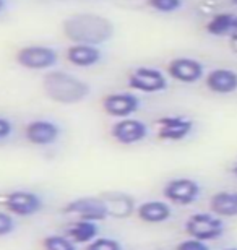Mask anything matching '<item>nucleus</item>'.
I'll list each match as a JSON object with an SVG mask.
<instances>
[{"mask_svg":"<svg viewBox=\"0 0 237 250\" xmlns=\"http://www.w3.org/2000/svg\"><path fill=\"white\" fill-rule=\"evenodd\" d=\"M62 31L72 44L98 47L114 36V24L98 13H75L64 21Z\"/></svg>","mask_w":237,"mask_h":250,"instance_id":"f257e3e1","label":"nucleus"},{"mask_svg":"<svg viewBox=\"0 0 237 250\" xmlns=\"http://www.w3.org/2000/svg\"><path fill=\"white\" fill-rule=\"evenodd\" d=\"M46 96L59 104H78L89 96L91 88L85 80L62 70H49L43 78Z\"/></svg>","mask_w":237,"mask_h":250,"instance_id":"f03ea898","label":"nucleus"},{"mask_svg":"<svg viewBox=\"0 0 237 250\" xmlns=\"http://www.w3.org/2000/svg\"><path fill=\"white\" fill-rule=\"evenodd\" d=\"M15 61L20 67L34 72L50 70L59 61V54L55 49L43 44H29V46L20 47L15 54Z\"/></svg>","mask_w":237,"mask_h":250,"instance_id":"7ed1b4c3","label":"nucleus"},{"mask_svg":"<svg viewBox=\"0 0 237 250\" xmlns=\"http://www.w3.org/2000/svg\"><path fill=\"white\" fill-rule=\"evenodd\" d=\"M224 223L213 213H195L185 221V232L198 241H216L224 234Z\"/></svg>","mask_w":237,"mask_h":250,"instance_id":"20e7f679","label":"nucleus"},{"mask_svg":"<svg viewBox=\"0 0 237 250\" xmlns=\"http://www.w3.org/2000/svg\"><path fill=\"white\" fill-rule=\"evenodd\" d=\"M163 195L168 202L180 207H189L195 203L201 195L200 184L189 177H177L169 181L163 188Z\"/></svg>","mask_w":237,"mask_h":250,"instance_id":"39448f33","label":"nucleus"},{"mask_svg":"<svg viewBox=\"0 0 237 250\" xmlns=\"http://www.w3.org/2000/svg\"><path fill=\"white\" fill-rule=\"evenodd\" d=\"M129 86L142 93H161L168 89V78L158 68L137 67L129 75Z\"/></svg>","mask_w":237,"mask_h":250,"instance_id":"423d86ee","label":"nucleus"},{"mask_svg":"<svg viewBox=\"0 0 237 250\" xmlns=\"http://www.w3.org/2000/svg\"><path fill=\"white\" fill-rule=\"evenodd\" d=\"M44 207L43 198L31 190H15L5 198V208L10 214L20 218H29L39 213Z\"/></svg>","mask_w":237,"mask_h":250,"instance_id":"0eeeda50","label":"nucleus"},{"mask_svg":"<svg viewBox=\"0 0 237 250\" xmlns=\"http://www.w3.org/2000/svg\"><path fill=\"white\" fill-rule=\"evenodd\" d=\"M64 213L75 214L78 219H86V221H104L108 219V211L101 197H80L68 202L64 207Z\"/></svg>","mask_w":237,"mask_h":250,"instance_id":"6e6552de","label":"nucleus"},{"mask_svg":"<svg viewBox=\"0 0 237 250\" xmlns=\"http://www.w3.org/2000/svg\"><path fill=\"white\" fill-rule=\"evenodd\" d=\"M110 137L120 145L132 146V145L142 143L148 137V125L138 119H120L110 127Z\"/></svg>","mask_w":237,"mask_h":250,"instance_id":"1a4fd4ad","label":"nucleus"},{"mask_svg":"<svg viewBox=\"0 0 237 250\" xmlns=\"http://www.w3.org/2000/svg\"><path fill=\"white\" fill-rule=\"evenodd\" d=\"M60 137V127L47 119H36L26 124L24 138L34 146H49L54 145Z\"/></svg>","mask_w":237,"mask_h":250,"instance_id":"9d476101","label":"nucleus"},{"mask_svg":"<svg viewBox=\"0 0 237 250\" xmlns=\"http://www.w3.org/2000/svg\"><path fill=\"white\" fill-rule=\"evenodd\" d=\"M168 75L175 82L180 83H196L203 78L205 67L203 63L192 57H175L168 65Z\"/></svg>","mask_w":237,"mask_h":250,"instance_id":"9b49d317","label":"nucleus"},{"mask_svg":"<svg viewBox=\"0 0 237 250\" xmlns=\"http://www.w3.org/2000/svg\"><path fill=\"white\" fill-rule=\"evenodd\" d=\"M140 99L133 93H110L103 99L104 112L110 117L127 119L140 109Z\"/></svg>","mask_w":237,"mask_h":250,"instance_id":"f8f14e48","label":"nucleus"},{"mask_svg":"<svg viewBox=\"0 0 237 250\" xmlns=\"http://www.w3.org/2000/svg\"><path fill=\"white\" fill-rule=\"evenodd\" d=\"M158 138L163 142H182L194 130V122L184 116H166L158 119Z\"/></svg>","mask_w":237,"mask_h":250,"instance_id":"ddd939ff","label":"nucleus"},{"mask_svg":"<svg viewBox=\"0 0 237 250\" xmlns=\"http://www.w3.org/2000/svg\"><path fill=\"white\" fill-rule=\"evenodd\" d=\"M103 200L108 216L117 218V219H125L129 218L133 211H137V205H135V198L132 195L119 192V190H110V192H104L99 195Z\"/></svg>","mask_w":237,"mask_h":250,"instance_id":"4468645a","label":"nucleus"},{"mask_svg":"<svg viewBox=\"0 0 237 250\" xmlns=\"http://www.w3.org/2000/svg\"><path fill=\"white\" fill-rule=\"evenodd\" d=\"M206 88L216 94H231L237 91V72L231 68H215L205 78Z\"/></svg>","mask_w":237,"mask_h":250,"instance_id":"2eb2a0df","label":"nucleus"},{"mask_svg":"<svg viewBox=\"0 0 237 250\" xmlns=\"http://www.w3.org/2000/svg\"><path fill=\"white\" fill-rule=\"evenodd\" d=\"M65 57H67V61L72 65H75V67L89 68L101 62L103 54H101V49L96 46L72 44V46L67 49V52H65Z\"/></svg>","mask_w":237,"mask_h":250,"instance_id":"dca6fc26","label":"nucleus"},{"mask_svg":"<svg viewBox=\"0 0 237 250\" xmlns=\"http://www.w3.org/2000/svg\"><path fill=\"white\" fill-rule=\"evenodd\" d=\"M137 216L142 219L143 223L148 224H161L169 221L172 216V209H171L169 203L161 202V200H150V202L142 203L137 208Z\"/></svg>","mask_w":237,"mask_h":250,"instance_id":"f3484780","label":"nucleus"},{"mask_svg":"<svg viewBox=\"0 0 237 250\" xmlns=\"http://www.w3.org/2000/svg\"><path fill=\"white\" fill-rule=\"evenodd\" d=\"M211 213L219 218H234L237 216V192H223L215 193L210 198Z\"/></svg>","mask_w":237,"mask_h":250,"instance_id":"a211bd4d","label":"nucleus"},{"mask_svg":"<svg viewBox=\"0 0 237 250\" xmlns=\"http://www.w3.org/2000/svg\"><path fill=\"white\" fill-rule=\"evenodd\" d=\"M99 228L98 223L86 221V219H77L67 228V236L72 239L75 244H89L94 239H98Z\"/></svg>","mask_w":237,"mask_h":250,"instance_id":"6ab92c4d","label":"nucleus"},{"mask_svg":"<svg viewBox=\"0 0 237 250\" xmlns=\"http://www.w3.org/2000/svg\"><path fill=\"white\" fill-rule=\"evenodd\" d=\"M206 33L211 36H228L236 33V15L233 13H218L206 23Z\"/></svg>","mask_w":237,"mask_h":250,"instance_id":"aec40b11","label":"nucleus"},{"mask_svg":"<svg viewBox=\"0 0 237 250\" xmlns=\"http://www.w3.org/2000/svg\"><path fill=\"white\" fill-rule=\"evenodd\" d=\"M44 250H77V246L70 237L60 236V234H50L43 239Z\"/></svg>","mask_w":237,"mask_h":250,"instance_id":"412c9836","label":"nucleus"},{"mask_svg":"<svg viewBox=\"0 0 237 250\" xmlns=\"http://www.w3.org/2000/svg\"><path fill=\"white\" fill-rule=\"evenodd\" d=\"M150 8L159 13H174L182 8L184 0H146Z\"/></svg>","mask_w":237,"mask_h":250,"instance_id":"4be33fe9","label":"nucleus"},{"mask_svg":"<svg viewBox=\"0 0 237 250\" xmlns=\"http://www.w3.org/2000/svg\"><path fill=\"white\" fill-rule=\"evenodd\" d=\"M86 250H124L119 241L112 237H98L88 244Z\"/></svg>","mask_w":237,"mask_h":250,"instance_id":"5701e85b","label":"nucleus"},{"mask_svg":"<svg viewBox=\"0 0 237 250\" xmlns=\"http://www.w3.org/2000/svg\"><path fill=\"white\" fill-rule=\"evenodd\" d=\"M15 231V219L8 211H0V237H5Z\"/></svg>","mask_w":237,"mask_h":250,"instance_id":"b1692460","label":"nucleus"},{"mask_svg":"<svg viewBox=\"0 0 237 250\" xmlns=\"http://www.w3.org/2000/svg\"><path fill=\"white\" fill-rule=\"evenodd\" d=\"M175 250H210V247L206 242L190 237V239H185V241L180 242L179 246L175 247Z\"/></svg>","mask_w":237,"mask_h":250,"instance_id":"393cba45","label":"nucleus"},{"mask_svg":"<svg viewBox=\"0 0 237 250\" xmlns=\"http://www.w3.org/2000/svg\"><path fill=\"white\" fill-rule=\"evenodd\" d=\"M13 133V124L5 117H0V142H5Z\"/></svg>","mask_w":237,"mask_h":250,"instance_id":"a878e982","label":"nucleus"},{"mask_svg":"<svg viewBox=\"0 0 237 250\" xmlns=\"http://www.w3.org/2000/svg\"><path fill=\"white\" fill-rule=\"evenodd\" d=\"M5 5H7V2H5V0H0V13H2V12H3Z\"/></svg>","mask_w":237,"mask_h":250,"instance_id":"bb28decb","label":"nucleus"},{"mask_svg":"<svg viewBox=\"0 0 237 250\" xmlns=\"http://www.w3.org/2000/svg\"><path fill=\"white\" fill-rule=\"evenodd\" d=\"M233 174H234V177L237 179V163L234 164V167H233Z\"/></svg>","mask_w":237,"mask_h":250,"instance_id":"cd10ccee","label":"nucleus"},{"mask_svg":"<svg viewBox=\"0 0 237 250\" xmlns=\"http://www.w3.org/2000/svg\"><path fill=\"white\" fill-rule=\"evenodd\" d=\"M223 250H237V247H228V249H223Z\"/></svg>","mask_w":237,"mask_h":250,"instance_id":"c85d7f7f","label":"nucleus"},{"mask_svg":"<svg viewBox=\"0 0 237 250\" xmlns=\"http://www.w3.org/2000/svg\"><path fill=\"white\" fill-rule=\"evenodd\" d=\"M231 3H233V5H236V7H237V0H231Z\"/></svg>","mask_w":237,"mask_h":250,"instance_id":"c756f323","label":"nucleus"},{"mask_svg":"<svg viewBox=\"0 0 237 250\" xmlns=\"http://www.w3.org/2000/svg\"><path fill=\"white\" fill-rule=\"evenodd\" d=\"M236 34H237V15H236Z\"/></svg>","mask_w":237,"mask_h":250,"instance_id":"7c9ffc66","label":"nucleus"}]
</instances>
